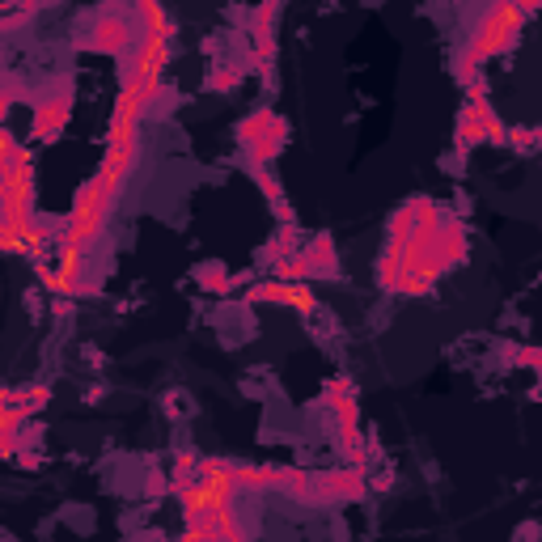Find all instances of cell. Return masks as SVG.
<instances>
[{
    "label": "cell",
    "instance_id": "1",
    "mask_svg": "<svg viewBox=\"0 0 542 542\" xmlns=\"http://www.w3.org/2000/svg\"><path fill=\"white\" fill-rule=\"evenodd\" d=\"M526 22L530 17L517 9V0H483L475 26L466 30V43L454 51V60H449V72H454V81L466 89V94H487L483 64L504 56V51L521 39Z\"/></svg>",
    "mask_w": 542,
    "mask_h": 542
},
{
    "label": "cell",
    "instance_id": "2",
    "mask_svg": "<svg viewBox=\"0 0 542 542\" xmlns=\"http://www.w3.org/2000/svg\"><path fill=\"white\" fill-rule=\"evenodd\" d=\"M399 250H403V259H407L411 271H424V276L441 280L445 271H454V267H462L466 259H471V233H466L458 212L441 208L424 229H415Z\"/></svg>",
    "mask_w": 542,
    "mask_h": 542
},
{
    "label": "cell",
    "instance_id": "3",
    "mask_svg": "<svg viewBox=\"0 0 542 542\" xmlns=\"http://www.w3.org/2000/svg\"><path fill=\"white\" fill-rule=\"evenodd\" d=\"M0 212L13 225H34L39 216V183H34V157L5 123H0Z\"/></svg>",
    "mask_w": 542,
    "mask_h": 542
},
{
    "label": "cell",
    "instance_id": "4",
    "mask_svg": "<svg viewBox=\"0 0 542 542\" xmlns=\"http://www.w3.org/2000/svg\"><path fill=\"white\" fill-rule=\"evenodd\" d=\"M318 407L331 415V437H335V449L339 458L348 466H360V471H369L373 466V454H369V437L360 432V407H356V386L352 377H327L322 382V394H318ZM373 475V471H369Z\"/></svg>",
    "mask_w": 542,
    "mask_h": 542
},
{
    "label": "cell",
    "instance_id": "5",
    "mask_svg": "<svg viewBox=\"0 0 542 542\" xmlns=\"http://www.w3.org/2000/svg\"><path fill=\"white\" fill-rule=\"evenodd\" d=\"M72 106H77V85L72 77L47 81L39 94H30V136L34 144H56L68 132Z\"/></svg>",
    "mask_w": 542,
    "mask_h": 542
},
{
    "label": "cell",
    "instance_id": "6",
    "mask_svg": "<svg viewBox=\"0 0 542 542\" xmlns=\"http://www.w3.org/2000/svg\"><path fill=\"white\" fill-rule=\"evenodd\" d=\"M479 144H509V128L504 119L496 115V106L487 102V94H466L462 111H458V123H454V153L458 161L471 157Z\"/></svg>",
    "mask_w": 542,
    "mask_h": 542
},
{
    "label": "cell",
    "instance_id": "7",
    "mask_svg": "<svg viewBox=\"0 0 542 542\" xmlns=\"http://www.w3.org/2000/svg\"><path fill=\"white\" fill-rule=\"evenodd\" d=\"M132 39H136V17H132V9H119V5H106V9H98L89 22L77 30V51H89V56H111V60H119L123 51L132 47Z\"/></svg>",
    "mask_w": 542,
    "mask_h": 542
},
{
    "label": "cell",
    "instance_id": "8",
    "mask_svg": "<svg viewBox=\"0 0 542 542\" xmlns=\"http://www.w3.org/2000/svg\"><path fill=\"white\" fill-rule=\"evenodd\" d=\"M238 149L246 157V166H271L288 149V119L276 115L271 106H259L238 123Z\"/></svg>",
    "mask_w": 542,
    "mask_h": 542
},
{
    "label": "cell",
    "instance_id": "9",
    "mask_svg": "<svg viewBox=\"0 0 542 542\" xmlns=\"http://www.w3.org/2000/svg\"><path fill=\"white\" fill-rule=\"evenodd\" d=\"M174 60V39L157 30H140L132 47L119 56V81H166V68Z\"/></svg>",
    "mask_w": 542,
    "mask_h": 542
},
{
    "label": "cell",
    "instance_id": "10",
    "mask_svg": "<svg viewBox=\"0 0 542 542\" xmlns=\"http://www.w3.org/2000/svg\"><path fill=\"white\" fill-rule=\"evenodd\" d=\"M246 305H288V310L297 314H314L318 310V297L310 280H259L246 288Z\"/></svg>",
    "mask_w": 542,
    "mask_h": 542
},
{
    "label": "cell",
    "instance_id": "11",
    "mask_svg": "<svg viewBox=\"0 0 542 542\" xmlns=\"http://www.w3.org/2000/svg\"><path fill=\"white\" fill-rule=\"evenodd\" d=\"M369 496V471L360 466H335V471H318V509L331 504H360Z\"/></svg>",
    "mask_w": 542,
    "mask_h": 542
},
{
    "label": "cell",
    "instance_id": "12",
    "mask_svg": "<svg viewBox=\"0 0 542 542\" xmlns=\"http://www.w3.org/2000/svg\"><path fill=\"white\" fill-rule=\"evenodd\" d=\"M259 530L246 526L238 517V509H225V513H212L204 521H187L183 526V538L187 542H250Z\"/></svg>",
    "mask_w": 542,
    "mask_h": 542
},
{
    "label": "cell",
    "instance_id": "13",
    "mask_svg": "<svg viewBox=\"0 0 542 542\" xmlns=\"http://www.w3.org/2000/svg\"><path fill=\"white\" fill-rule=\"evenodd\" d=\"M297 263H301V280H339V250L331 233H314L310 242L297 246Z\"/></svg>",
    "mask_w": 542,
    "mask_h": 542
},
{
    "label": "cell",
    "instance_id": "14",
    "mask_svg": "<svg viewBox=\"0 0 542 542\" xmlns=\"http://www.w3.org/2000/svg\"><path fill=\"white\" fill-rule=\"evenodd\" d=\"M51 403V386H9L0 390V428H17L22 420H34Z\"/></svg>",
    "mask_w": 542,
    "mask_h": 542
},
{
    "label": "cell",
    "instance_id": "15",
    "mask_svg": "<svg viewBox=\"0 0 542 542\" xmlns=\"http://www.w3.org/2000/svg\"><path fill=\"white\" fill-rule=\"evenodd\" d=\"M437 212H441V204H437V200H428V195H411L407 204H399V208L390 212L386 242H390V246H403V242L411 238V233H415V229H424Z\"/></svg>",
    "mask_w": 542,
    "mask_h": 542
},
{
    "label": "cell",
    "instance_id": "16",
    "mask_svg": "<svg viewBox=\"0 0 542 542\" xmlns=\"http://www.w3.org/2000/svg\"><path fill=\"white\" fill-rule=\"evenodd\" d=\"M288 483V466H250L238 462V492L255 496V492H284Z\"/></svg>",
    "mask_w": 542,
    "mask_h": 542
},
{
    "label": "cell",
    "instance_id": "17",
    "mask_svg": "<svg viewBox=\"0 0 542 542\" xmlns=\"http://www.w3.org/2000/svg\"><path fill=\"white\" fill-rule=\"evenodd\" d=\"M246 174L255 178V187L263 191L267 208L276 212V221H297V216H293V204H288V195H284V183L276 178V170H267V166H246Z\"/></svg>",
    "mask_w": 542,
    "mask_h": 542
},
{
    "label": "cell",
    "instance_id": "18",
    "mask_svg": "<svg viewBox=\"0 0 542 542\" xmlns=\"http://www.w3.org/2000/svg\"><path fill=\"white\" fill-rule=\"evenodd\" d=\"M301 238H305V233H301V225H297V221H280V229H276V233H271V238L263 242V250H259V263H263V267H271V263L288 259V255H293V250L301 246Z\"/></svg>",
    "mask_w": 542,
    "mask_h": 542
},
{
    "label": "cell",
    "instance_id": "19",
    "mask_svg": "<svg viewBox=\"0 0 542 542\" xmlns=\"http://www.w3.org/2000/svg\"><path fill=\"white\" fill-rule=\"evenodd\" d=\"M43 441V424L22 420L17 428H0V458H17L22 449H39Z\"/></svg>",
    "mask_w": 542,
    "mask_h": 542
},
{
    "label": "cell",
    "instance_id": "20",
    "mask_svg": "<svg viewBox=\"0 0 542 542\" xmlns=\"http://www.w3.org/2000/svg\"><path fill=\"white\" fill-rule=\"evenodd\" d=\"M195 284H200L204 293H212V297H225L233 288V271L225 263H216V259H204L200 267H195Z\"/></svg>",
    "mask_w": 542,
    "mask_h": 542
},
{
    "label": "cell",
    "instance_id": "21",
    "mask_svg": "<svg viewBox=\"0 0 542 542\" xmlns=\"http://www.w3.org/2000/svg\"><path fill=\"white\" fill-rule=\"evenodd\" d=\"M246 81V64H238V60H221V64H216L212 72H208V89H212V94H233V89H238Z\"/></svg>",
    "mask_w": 542,
    "mask_h": 542
},
{
    "label": "cell",
    "instance_id": "22",
    "mask_svg": "<svg viewBox=\"0 0 542 542\" xmlns=\"http://www.w3.org/2000/svg\"><path fill=\"white\" fill-rule=\"evenodd\" d=\"M30 98V89L22 81H13V77H0V123H5L13 115V106L17 102H26Z\"/></svg>",
    "mask_w": 542,
    "mask_h": 542
},
{
    "label": "cell",
    "instance_id": "23",
    "mask_svg": "<svg viewBox=\"0 0 542 542\" xmlns=\"http://www.w3.org/2000/svg\"><path fill=\"white\" fill-rule=\"evenodd\" d=\"M140 492L149 496V500H161V496H170V475L166 471H157V466H149L140 479Z\"/></svg>",
    "mask_w": 542,
    "mask_h": 542
},
{
    "label": "cell",
    "instance_id": "24",
    "mask_svg": "<svg viewBox=\"0 0 542 542\" xmlns=\"http://www.w3.org/2000/svg\"><path fill=\"white\" fill-rule=\"evenodd\" d=\"M542 132L538 128H509V144L504 149H517V153H538Z\"/></svg>",
    "mask_w": 542,
    "mask_h": 542
},
{
    "label": "cell",
    "instance_id": "25",
    "mask_svg": "<svg viewBox=\"0 0 542 542\" xmlns=\"http://www.w3.org/2000/svg\"><path fill=\"white\" fill-rule=\"evenodd\" d=\"M504 360H509V365H521V369H538L542 365V352L538 348H504Z\"/></svg>",
    "mask_w": 542,
    "mask_h": 542
},
{
    "label": "cell",
    "instance_id": "26",
    "mask_svg": "<svg viewBox=\"0 0 542 542\" xmlns=\"http://www.w3.org/2000/svg\"><path fill=\"white\" fill-rule=\"evenodd\" d=\"M161 407H166L170 420H187V415H191V399H187V394H178V390H170L166 399H161Z\"/></svg>",
    "mask_w": 542,
    "mask_h": 542
},
{
    "label": "cell",
    "instance_id": "27",
    "mask_svg": "<svg viewBox=\"0 0 542 542\" xmlns=\"http://www.w3.org/2000/svg\"><path fill=\"white\" fill-rule=\"evenodd\" d=\"M72 310H77V305H72V297H56V301H51V318H56V322H68Z\"/></svg>",
    "mask_w": 542,
    "mask_h": 542
},
{
    "label": "cell",
    "instance_id": "28",
    "mask_svg": "<svg viewBox=\"0 0 542 542\" xmlns=\"http://www.w3.org/2000/svg\"><path fill=\"white\" fill-rule=\"evenodd\" d=\"M13 462L22 466V471H34V466H39V449H22V454H17Z\"/></svg>",
    "mask_w": 542,
    "mask_h": 542
},
{
    "label": "cell",
    "instance_id": "29",
    "mask_svg": "<svg viewBox=\"0 0 542 542\" xmlns=\"http://www.w3.org/2000/svg\"><path fill=\"white\" fill-rule=\"evenodd\" d=\"M390 487H394V475H390V471H382L377 479H369V492H390Z\"/></svg>",
    "mask_w": 542,
    "mask_h": 542
},
{
    "label": "cell",
    "instance_id": "30",
    "mask_svg": "<svg viewBox=\"0 0 542 542\" xmlns=\"http://www.w3.org/2000/svg\"><path fill=\"white\" fill-rule=\"evenodd\" d=\"M538 5H542V0H517V9L526 13V17H534V13H538Z\"/></svg>",
    "mask_w": 542,
    "mask_h": 542
},
{
    "label": "cell",
    "instance_id": "31",
    "mask_svg": "<svg viewBox=\"0 0 542 542\" xmlns=\"http://www.w3.org/2000/svg\"><path fill=\"white\" fill-rule=\"evenodd\" d=\"M22 5H26V9H34V13H39V9H47V5H51V0H22Z\"/></svg>",
    "mask_w": 542,
    "mask_h": 542
}]
</instances>
